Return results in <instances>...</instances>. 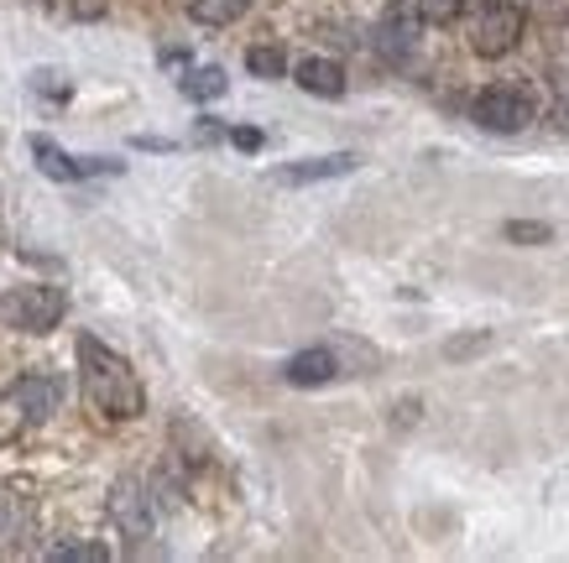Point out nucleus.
<instances>
[{
  "label": "nucleus",
  "instance_id": "nucleus-1",
  "mask_svg": "<svg viewBox=\"0 0 569 563\" xmlns=\"http://www.w3.org/2000/svg\"><path fill=\"white\" fill-rule=\"evenodd\" d=\"M79 375H84V396L89 408L100 412V418H141L147 412V386H141V375L131 371V360L116 355L110 344H100L94 334L79 340Z\"/></svg>",
  "mask_w": 569,
  "mask_h": 563
},
{
  "label": "nucleus",
  "instance_id": "nucleus-2",
  "mask_svg": "<svg viewBox=\"0 0 569 563\" xmlns=\"http://www.w3.org/2000/svg\"><path fill=\"white\" fill-rule=\"evenodd\" d=\"M63 308H69L63 288H42V282H32V288H11L6 298H0V324L21 329V334H48V329H58Z\"/></svg>",
  "mask_w": 569,
  "mask_h": 563
},
{
  "label": "nucleus",
  "instance_id": "nucleus-3",
  "mask_svg": "<svg viewBox=\"0 0 569 563\" xmlns=\"http://www.w3.org/2000/svg\"><path fill=\"white\" fill-rule=\"evenodd\" d=\"M522 37V6L518 0H481L470 17V52L476 58H507Z\"/></svg>",
  "mask_w": 569,
  "mask_h": 563
},
{
  "label": "nucleus",
  "instance_id": "nucleus-4",
  "mask_svg": "<svg viewBox=\"0 0 569 563\" xmlns=\"http://www.w3.org/2000/svg\"><path fill=\"white\" fill-rule=\"evenodd\" d=\"M470 115H476V125H486V131L512 137V131H528V125H533V100H528L522 89L497 84V89H486V94H476Z\"/></svg>",
  "mask_w": 569,
  "mask_h": 563
},
{
  "label": "nucleus",
  "instance_id": "nucleus-5",
  "mask_svg": "<svg viewBox=\"0 0 569 563\" xmlns=\"http://www.w3.org/2000/svg\"><path fill=\"white\" fill-rule=\"evenodd\" d=\"M32 157H37V168L48 172V178H58V183H79V178H94V172H121L116 162H100V157H69L48 137H32Z\"/></svg>",
  "mask_w": 569,
  "mask_h": 563
},
{
  "label": "nucleus",
  "instance_id": "nucleus-6",
  "mask_svg": "<svg viewBox=\"0 0 569 563\" xmlns=\"http://www.w3.org/2000/svg\"><path fill=\"white\" fill-rule=\"evenodd\" d=\"M110 522L126 532V537H152V501L141 491V480H121L116 495H110Z\"/></svg>",
  "mask_w": 569,
  "mask_h": 563
},
{
  "label": "nucleus",
  "instance_id": "nucleus-7",
  "mask_svg": "<svg viewBox=\"0 0 569 563\" xmlns=\"http://www.w3.org/2000/svg\"><path fill=\"white\" fill-rule=\"evenodd\" d=\"M58 381L52 375H21L17 386H11V408L21 412V418H32V423H42V418H52L58 412Z\"/></svg>",
  "mask_w": 569,
  "mask_h": 563
},
{
  "label": "nucleus",
  "instance_id": "nucleus-8",
  "mask_svg": "<svg viewBox=\"0 0 569 563\" xmlns=\"http://www.w3.org/2000/svg\"><path fill=\"white\" fill-rule=\"evenodd\" d=\"M293 79L303 94H319V100H340L346 94V69L335 58H303Z\"/></svg>",
  "mask_w": 569,
  "mask_h": 563
},
{
  "label": "nucleus",
  "instance_id": "nucleus-9",
  "mask_svg": "<svg viewBox=\"0 0 569 563\" xmlns=\"http://www.w3.org/2000/svg\"><path fill=\"white\" fill-rule=\"evenodd\" d=\"M413 17L408 11H387L377 27V52H381V63H408V52H413Z\"/></svg>",
  "mask_w": 569,
  "mask_h": 563
},
{
  "label": "nucleus",
  "instance_id": "nucleus-10",
  "mask_svg": "<svg viewBox=\"0 0 569 563\" xmlns=\"http://www.w3.org/2000/svg\"><path fill=\"white\" fill-rule=\"evenodd\" d=\"M356 172V157L350 152H335V157H309V162H293V168L277 172V183H325V178H346Z\"/></svg>",
  "mask_w": 569,
  "mask_h": 563
},
{
  "label": "nucleus",
  "instance_id": "nucleus-11",
  "mask_svg": "<svg viewBox=\"0 0 569 563\" xmlns=\"http://www.w3.org/2000/svg\"><path fill=\"white\" fill-rule=\"evenodd\" d=\"M335 371H340V360L329 355V350H298L282 375H288L293 386H325V381H335Z\"/></svg>",
  "mask_w": 569,
  "mask_h": 563
},
{
  "label": "nucleus",
  "instance_id": "nucleus-12",
  "mask_svg": "<svg viewBox=\"0 0 569 563\" xmlns=\"http://www.w3.org/2000/svg\"><path fill=\"white\" fill-rule=\"evenodd\" d=\"M183 6H189V17L199 27H230L236 17L251 11V0H183Z\"/></svg>",
  "mask_w": 569,
  "mask_h": 563
},
{
  "label": "nucleus",
  "instance_id": "nucleus-13",
  "mask_svg": "<svg viewBox=\"0 0 569 563\" xmlns=\"http://www.w3.org/2000/svg\"><path fill=\"white\" fill-rule=\"evenodd\" d=\"M27 527H32V506L17 491H6L0 495V543H21Z\"/></svg>",
  "mask_w": 569,
  "mask_h": 563
},
{
  "label": "nucleus",
  "instance_id": "nucleus-14",
  "mask_svg": "<svg viewBox=\"0 0 569 563\" xmlns=\"http://www.w3.org/2000/svg\"><path fill=\"white\" fill-rule=\"evenodd\" d=\"M246 69L257 73V79H282V73H288V58H282V48L261 42V48L246 52Z\"/></svg>",
  "mask_w": 569,
  "mask_h": 563
},
{
  "label": "nucleus",
  "instance_id": "nucleus-15",
  "mask_svg": "<svg viewBox=\"0 0 569 563\" xmlns=\"http://www.w3.org/2000/svg\"><path fill=\"white\" fill-rule=\"evenodd\" d=\"M183 94H189V100H220V94H224V73L220 69H193L189 79H183Z\"/></svg>",
  "mask_w": 569,
  "mask_h": 563
},
{
  "label": "nucleus",
  "instance_id": "nucleus-16",
  "mask_svg": "<svg viewBox=\"0 0 569 563\" xmlns=\"http://www.w3.org/2000/svg\"><path fill=\"white\" fill-rule=\"evenodd\" d=\"M460 11H466V0H418V17L429 21V27H449Z\"/></svg>",
  "mask_w": 569,
  "mask_h": 563
},
{
  "label": "nucleus",
  "instance_id": "nucleus-17",
  "mask_svg": "<svg viewBox=\"0 0 569 563\" xmlns=\"http://www.w3.org/2000/svg\"><path fill=\"white\" fill-rule=\"evenodd\" d=\"M48 559H79V563H100L104 559V547L100 543H58V547H48Z\"/></svg>",
  "mask_w": 569,
  "mask_h": 563
},
{
  "label": "nucleus",
  "instance_id": "nucleus-18",
  "mask_svg": "<svg viewBox=\"0 0 569 563\" xmlns=\"http://www.w3.org/2000/svg\"><path fill=\"white\" fill-rule=\"evenodd\" d=\"M507 240H549V224H507Z\"/></svg>",
  "mask_w": 569,
  "mask_h": 563
},
{
  "label": "nucleus",
  "instance_id": "nucleus-19",
  "mask_svg": "<svg viewBox=\"0 0 569 563\" xmlns=\"http://www.w3.org/2000/svg\"><path fill=\"white\" fill-rule=\"evenodd\" d=\"M230 141H236L241 152H261V131H251V125H241V131H230Z\"/></svg>",
  "mask_w": 569,
  "mask_h": 563
}]
</instances>
